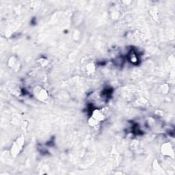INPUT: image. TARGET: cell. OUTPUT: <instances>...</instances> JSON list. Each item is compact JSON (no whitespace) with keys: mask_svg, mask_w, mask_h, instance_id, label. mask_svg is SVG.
Here are the masks:
<instances>
[{"mask_svg":"<svg viewBox=\"0 0 175 175\" xmlns=\"http://www.w3.org/2000/svg\"><path fill=\"white\" fill-rule=\"evenodd\" d=\"M129 60L132 62L133 64H137L138 61V54H136L135 51L131 52V53L129 54Z\"/></svg>","mask_w":175,"mask_h":175,"instance_id":"obj_1","label":"cell"}]
</instances>
